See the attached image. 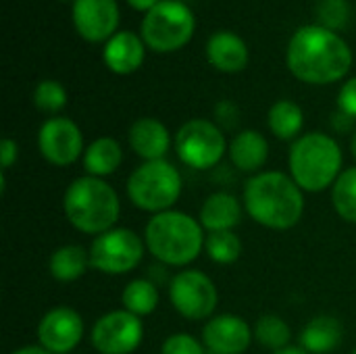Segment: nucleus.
Wrapping results in <instances>:
<instances>
[{"instance_id": "nucleus-23", "label": "nucleus", "mask_w": 356, "mask_h": 354, "mask_svg": "<svg viewBox=\"0 0 356 354\" xmlns=\"http://www.w3.org/2000/svg\"><path fill=\"white\" fill-rule=\"evenodd\" d=\"M121 161H123L121 144L108 136L96 138L83 152V167L88 175H94V177H106L115 173Z\"/></svg>"}, {"instance_id": "nucleus-22", "label": "nucleus", "mask_w": 356, "mask_h": 354, "mask_svg": "<svg viewBox=\"0 0 356 354\" xmlns=\"http://www.w3.org/2000/svg\"><path fill=\"white\" fill-rule=\"evenodd\" d=\"M90 267V250L79 244L58 246L48 261V271L56 282H77Z\"/></svg>"}, {"instance_id": "nucleus-10", "label": "nucleus", "mask_w": 356, "mask_h": 354, "mask_svg": "<svg viewBox=\"0 0 356 354\" xmlns=\"http://www.w3.org/2000/svg\"><path fill=\"white\" fill-rule=\"evenodd\" d=\"M169 300L184 319L202 321L213 317L219 305V292L207 273L184 269L169 284Z\"/></svg>"}, {"instance_id": "nucleus-32", "label": "nucleus", "mask_w": 356, "mask_h": 354, "mask_svg": "<svg viewBox=\"0 0 356 354\" xmlns=\"http://www.w3.org/2000/svg\"><path fill=\"white\" fill-rule=\"evenodd\" d=\"M338 106H340L342 113H346L350 119L356 121V77L348 79L342 86V90L338 94Z\"/></svg>"}, {"instance_id": "nucleus-16", "label": "nucleus", "mask_w": 356, "mask_h": 354, "mask_svg": "<svg viewBox=\"0 0 356 354\" xmlns=\"http://www.w3.org/2000/svg\"><path fill=\"white\" fill-rule=\"evenodd\" d=\"M127 140L131 150L144 161H161L165 159L171 146V134L165 123L154 117H142L131 123L127 131Z\"/></svg>"}, {"instance_id": "nucleus-35", "label": "nucleus", "mask_w": 356, "mask_h": 354, "mask_svg": "<svg viewBox=\"0 0 356 354\" xmlns=\"http://www.w3.org/2000/svg\"><path fill=\"white\" fill-rule=\"evenodd\" d=\"M129 2V6H134L136 10H152L159 2H163V0H127Z\"/></svg>"}, {"instance_id": "nucleus-17", "label": "nucleus", "mask_w": 356, "mask_h": 354, "mask_svg": "<svg viewBox=\"0 0 356 354\" xmlns=\"http://www.w3.org/2000/svg\"><path fill=\"white\" fill-rule=\"evenodd\" d=\"M146 44L140 35L134 31H117L106 44H104V65L117 73V75H129L140 69L144 63Z\"/></svg>"}, {"instance_id": "nucleus-28", "label": "nucleus", "mask_w": 356, "mask_h": 354, "mask_svg": "<svg viewBox=\"0 0 356 354\" xmlns=\"http://www.w3.org/2000/svg\"><path fill=\"white\" fill-rule=\"evenodd\" d=\"M204 250L217 265H232L242 255V240L234 232H213L207 236Z\"/></svg>"}, {"instance_id": "nucleus-34", "label": "nucleus", "mask_w": 356, "mask_h": 354, "mask_svg": "<svg viewBox=\"0 0 356 354\" xmlns=\"http://www.w3.org/2000/svg\"><path fill=\"white\" fill-rule=\"evenodd\" d=\"M19 156V144L13 138H4L0 142V165H2V173H6Z\"/></svg>"}, {"instance_id": "nucleus-13", "label": "nucleus", "mask_w": 356, "mask_h": 354, "mask_svg": "<svg viewBox=\"0 0 356 354\" xmlns=\"http://www.w3.org/2000/svg\"><path fill=\"white\" fill-rule=\"evenodd\" d=\"M83 338V319L75 309L56 307L50 309L38 325L40 346L52 354H67L75 351Z\"/></svg>"}, {"instance_id": "nucleus-25", "label": "nucleus", "mask_w": 356, "mask_h": 354, "mask_svg": "<svg viewBox=\"0 0 356 354\" xmlns=\"http://www.w3.org/2000/svg\"><path fill=\"white\" fill-rule=\"evenodd\" d=\"M159 300H161V294H159L156 286L144 277L129 282L121 294L123 309L138 315V317H146V315L154 313L159 307Z\"/></svg>"}, {"instance_id": "nucleus-26", "label": "nucleus", "mask_w": 356, "mask_h": 354, "mask_svg": "<svg viewBox=\"0 0 356 354\" xmlns=\"http://www.w3.org/2000/svg\"><path fill=\"white\" fill-rule=\"evenodd\" d=\"M334 211L348 223H356V167L344 169L332 188Z\"/></svg>"}, {"instance_id": "nucleus-14", "label": "nucleus", "mask_w": 356, "mask_h": 354, "mask_svg": "<svg viewBox=\"0 0 356 354\" xmlns=\"http://www.w3.org/2000/svg\"><path fill=\"white\" fill-rule=\"evenodd\" d=\"M117 0H75L73 25L77 33L88 42H108L119 25Z\"/></svg>"}, {"instance_id": "nucleus-19", "label": "nucleus", "mask_w": 356, "mask_h": 354, "mask_svg": "<svg viewBox=\"0 0 356 354\" xmlns=\"http://www.w3.org/2000/svg\"><path fill=\"white\" fill-rule=\"evenodd\" d=\"M227 154L236 169L257 175L269 159V142L261 131L244 129L229 142Z\"/></svg>"}, {"instance_id": "nucleus-7", "label": "nucleus", "mask_w": 356, "mask_h": 354, "mask_svg": "<svg viewBox=\"0 0 356 354\" xmlns=\"http://www.w3.org/2000/svg\"><path fill=\"white\" fill-rule=\"evenodd\" d=\"M196 19L181 0H163L144 15L142 40L154 52H173L184 48L194 35Z\"/></svg>"}, {"instance_id": "nucleus-8", "label": "nucleus", "mask_w": 356, "mask_h": 354, "mask_svg": "<svg viewBox=\"0 0 356 354\" xmlns=\"http://www.w3.org/2000/svg\"><path fill=\"white\" fill-rule=\"evenodd\" d=\"M227 148L221 127L209 119H190L175 134L177 156L190 169H213Z\"/></svg>"}, {"instance_id": "nucleus-3", "label": "nucleus", "mask_w": 356, "mask_h": 354, "mask_svg": "<svg viewBox=\"0 0 356 354\" xmlns=\"http://www.w3.org/2000/svg\"><path fill=\"white\" fill-rule=\"evenodd\" d=\"M63 211L67 221L77 232L100 236L115 227L121 213V202L108 182L94 175H81L65 190Z\"/></svg>"}, {"instance_id": "nucleus-11", "label": "nucleus", "mask_w": 356, "mask_h": 354, "mask_svg": "<svg viewBox=\"0 0 356 354\" xmlns=\"http://www.w3.org/2000/svg\"><path fill=\"white\" fill-rule=\"evenodd\" d=\"M90 340L96 353L131 354L144 340V323L125 309L108 311L94 323Z\"/></svg>"}, {"instance_id": "nucleus-39", "label": "nucleus", "mask_w": 356, "mask_h": 354, "mask_svg": "<svg viewBox=\"0 0 356 354\" xmlns=\"http://www.w3.org/2000/svg\"><path fill=\"white\" fill-rule=\"evenodd\" d=\"M350 354H356V348H355V351H353V353H350Z\"/></svg>"}, {"instance_id": "nucleus-20", "label": "nucleus", "mask_w": 356, "mask_h": 354, "mask_svg": "<svg viewBox=\"0 0 356 354\" xmlns=\"http://www.w3.org/2000/svg\"><path fill=\"white\" fill-rule=\"evenodd\" d=\"M198 221L204 230H209V234L234 232V227L242 221V202L229 192H215L202 202Z\"/></svg>"}, {"instance_id": "nucleus-1", "label": "nucleus", "mask_w": 356, "mask_h": 354, "mask_svg": "<svg viewBox=\"0 0 356 354\" xmlns=\"http://www.w3.org/2000/svg\"><path fill=\"white\" fill-rule=\"evenodd\" d=\"M286 61L296 79L327 86L348 75L353 50L336 31L321 25H305L292 35Z\"/></svg>"}, {"instance_id": "nucleus-15", "label": "nucleus", "mask_w": 356, "mask_h": 354, "mask_svg": "<svg viewBox=\"0 0 356 354\" xmlns=\"http://www.w3.org/2000/svg\"><path fill=\"white\" fill-rule=\"evenodd\" d=\"M254 330L240 315L223 313L211 317L202 328V342L215 354H244L250 348Z\"/></svg>"}, {"instance_id": "nucleus-31", "label": "nucleus", "mask_w": 356, "mask_h": 354, "mask_svg": "<svg viewBox=\"0 0 356 354\" xmlns=\"http://www.w3.org/2000/svg\"><path fill=\"white\" fill-rule=\"evenodd\" d=\"M161 354H204V348L200 344V340H196L190 334H171L163 346H161Z\"/></svg>"}, {"instance_id": "nucleus-21", "label": "nucleus", "mask_w": 356, "mask_h": 354, "mask_svg": "<svg viewBox=\"0 0 356 354\" xmlns=\"http://www.w3.org/2000/svg\"><path fill=\"white\" fill-rule=\"evenodd\" d=\"M342 336L344 330L336 317L319 315L305 325L300 334V348H305L309 354H330L340 346Z\"/></svg>"}, {"instance_id": "nucleus-12", "label": "nucleus", "mask_w": 356, "mask_h": 354, "mask_svg": "<svg viewBox=\"0 0 356 354\" xmlns=\"http://www.w3.org/2000/svg\"><path fill=\"white\" fill-rule=\"evenodd\" d=\"M38 148L46 163L54 167L73 165L83 156V134L75 121L67 117H50L38 131Z\"/></svg>"}, {"instance_id": "nucleus-30", "label": "nucleus", "mask_w": 356, "mask_h": 354, "mask_svg": "<svg viewBox=\"0 0 356 354\" xmlns=\"http://www.w3.org/2000/svg\"><path fill=\"white\" fill-rule=\"evenodd\" d=\"M317 17H319V25L327 27L332 31L346 27L348 19H350V6L346 0H319L317 2Z\"/></svg>"}, {"instance_id": "nucleus-29", "label": "nucleus", "mask_w": 356, "mask_h": 354, "mask_svg": "<svg viewBox=\"0 0 356 354\" xmlns=\"http://www.w3.org/2000/svg\"><path fill=\"white\" fill-rule=\"evenodd\" d=\"M33 104L46 115H54L67 106V90L56 79H44L33 90Z\"/></svg>"}, {"instance_id": "nucleus-6", "label": "nucleus", "mask_w": 356, "mask_h": 354, "mask_svg": "<svg viewBox=\"0 0 356 354\" xmlns=\"http://www.w3.org/2000/svg\"><path fill=\"white\" fill-rule=\"evenodd\" d=\"M127 196L140 211L159 215L171 211L179 200L184 182L181 173L169 161H144L127 177Z\"/></svg>"}, {"instance_id": "nucleus-36", "label": "nucleus", "mask_w": 356, "mask_h": 354, "mask_svg": "<svg viewBox=\"0 0 356 354\" xmlns=\"http://www.w3.org/2000/svg\"><path fill=\"white\" fill-rule=\"evenodd\" d=\"M10 354H52V353H48V351H46V348H42V346H21V348L13 351Z\"/></svg>"}, {"instance_id": "nucleus-38", "label": "nucleus", "mask_w": 356, "mask_h": 354, "mask_svg": "<svg viewBox=\"0 0 356 354\" xmlns=\"http://www.w3.org/2000/svg\"><path fill=\"white\" fill-rule=\"evenodd\" d=\"M350 152H353V156L356 159V131L353 134V138H350Z\"/></svg>"}, {"instance_id": "nucleus-18", "label": "nucleus", "mask_w": 356, "mask_h": 354, "mask_svg": "<svg viewBox=\"0 0 356 354\" xmlns=\"http://www.w3.org/2000/svg\"><path fill=\"white\" fill-rule=\"evenodd\" d=\"M248 46L234 31H217L207 42L209 63L223 73H238L248 65Z\"/></svg>"}, {"instance_id": "nucleus-24", "label": "nucleus", "mask_w": 356, "mask_h": 354, "mask_svg": "<svg viewBox=\"0 0 356 354\" xmlns=\"http://www.w3.org/2000/svg\"><path fill=\"white\" fill-rule=\"evenodd\" d=\"M267 123L277 140H298L305 125V113L294 100H277L269 108Z\"/></svg>"}, {"instance_id": "nucleus-37", "label": "nucleus", "mask_w": 356, "mask_h": 354, "mask_svg": "<svg viewBox=\"0 0 356 354\" xmlns=\"http://www.w3.org/2000/svg\"><path fill=\"white\" fill-rule=\"evenodd\" d=\"M273 354H309L305 348H298V346H288V348H282Z\"/></svg>"}, {"instance_id": "nucleus-4", "label": "nucleus", "mask_w": 356, "mask_h": 354, "mask_svg": "<svg viewBox=\"0 0 356 354\" xmlns=\"http://www.w3.org/2000/svg\"><path fill=\"white\" fill-rule=\"evenodd\" d=\"M204 227L198 219L181 211H165L152 215L144 230V242L150 255L169 267H186L194 263L204 248Z\"/></svg>"}, {"instance_id": "nucleus-33", "label": "nucleus", "mask_w": 356, "mask_h": 354, "mask_svg": "<svg viewBox=\"0 0 356 354\" xmlns=\"http://www.w3.org/2000/svg\"><path fill=\"white\" fill-rule=\"evenodd\" d=\"M215 117H217V123L221 125H227V127H234L238 123V117H240V111L234 102L229 100H221L217 106H215Z\"/></svg>"}, {"instance_id": "nucleus-5", "label": "nucleus", "mask_w": 356, "mask_h": 354, "mask_svg": "<svg viewBox=\"0 0 356 354\" xmlns=\"http://www.w3.org/2000/svg\"><path fill=\"white\" fill-rule=\"evenodd\" d=\"M342 148L323 131H311L294 140L290 148V177L300 186L302 192H323L334 188L342 175Z\"/></svg>"}, {"instance_id": "nucleus-2", "label": "nucleus", "mask_w": 356, "mask_h": 354, "mask_svg": "<svg viewBox=\"0 0 356 354\" xmlns=\"http://www.w3.org/2000/svg\"><path fill=\"white\" fill-rule=\"evenodd\" d=\"M244 209L254 223L286 232L300 223L305 196L290 175L282 171H261L244 186Z\"/></svg>"}, {"instance_id": "nucleus-27", "label": "nucleus", "mask_w": 356, "mask_h": 354, "mask_svg": "<svg viewBox=\"0 0 356 354\" xmlns=\"http://www.w3.org/2000/svg\"><path fill=\"white\" fill-rule=\"evenodd\" d=\"M254 338L265 346V348H271V351H282V348H288L290 340H292V330L290 325L277 317V315H263L257 325H254Z\"/></svg>"}, {"instance_id": "nucleus-40", "label": "nucleus", "mask_w": 356, "mask_h": 354, "mask_svg": "<svg viewBox=\"0 0 356 354\" xmlns=\"http://www.w3.org/2000/svg\"><path fill=\"white\" fill-rule=\"evenodd\" d=\"M63 2H69V0H63ZM73 2H75V0H73Z\"/></svg>"}, {"instance_id": "nucleus-9", "label": "nucleus", "mask_w": 356, "mask_h": 354, "mask_svg": "<svg viewBox=\"0 0 356 354\" xmlns=\"http://www.w3.org/2000/svg\"><path fill=\"white\" fill-rule=\"evenodd\" d=\"M146 242L127 227H113L94 238L90 246V267L106 275H125L144 257Z\"/></svg>"}]
</instances>
